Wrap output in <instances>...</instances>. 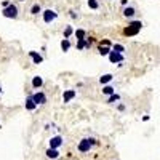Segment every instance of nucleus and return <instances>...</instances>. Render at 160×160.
<instances>
[{"label":"nucleus","mask_w":160,"mask_h":160,"mask_svg":"<svg viewBox=\"0 0 160 160\" xmlns=\"http://www.w3.org/2000/svg\"><path fill=\"white\" fill-rule=\"evenodd\" d=\"M141 27H143V23L141 21H133L128 24V27L123 31V34L128 35V37H131V35H136L139 31H141Z\"/></svg>","instance_id":"1"},{"label":"nucleus","mask_w":160,"mask_h":160,"mask_svg":"<svg viewBox=\"0 0 160 160\" xmlns=\"http://www.w3.org/2000/svg\"><path fill=\"white\" fill-rule=\"evenodd\" d=\"M94 144V139L93 138H87V139H82L79 143V150L80 152H88L91 149V146Z\"/></svg>","instance_id":"2"},{"label":"nucleus","mask_w":160,"mask_h":160,"mask_svg":"<svg viewBox=\"0 0 160 160\" xmlns=\"http://www.w3.org/2000/svg\"><path fill=\"white\" fill-rule=\"evenodd\" d=\"M3 16L5 18H11V19H14V18H18V7L16 5H10V7L3 8Z\"/></svg>","instance_id":"3"},{"label":"nucleus","mask_w":160,"mask_h":160,"mask_svg":"<svg viewBox=\"0 0 160 160\" xmlns=\"http://www.w3.org/2000/svg\"><path fill=\"white\" fill-rule=\"evenodd\" d=\"M42 14H43V21H45L46 24H50L51 21H55L56 16H58V14H56V11H53V10H45Z\"/></svg>","instance_id":"4"},{"label":"nucleus","mask_w":160,"mask_h":160,"mask_svg":"<svg viewBox=\"0 0 160 160\" xmlns=\"http://www.w3.org/2000/svg\"><path fill=\"white\" fill-rule=\"evenodd\" d=\"M109 61H111V63H123L122 53H117V51H114V50H112L111 55H109Z\"/></svg>","instance_id":"5"},{"label":"nucleus","mask_w":160,"mask_h":160,"mask_svg":"<svg viewBox=\"0 0 160 160\" xmlns=\"http://www.w3.org/2000/svg\"><path fill=\"white\" fill-rule=\"evenodd\" d=\"M32 98H34V101L37 103V104H45L46 103V96H45V93H42V91L32 94Z\"/></svg>","instance_id":"6"},{"label":"nucleus","mask_w":160,"mask_h":160,"mask_svg":"<svg viewBox=\"0 0 160 160\" xmlns=\"http://www.w3.org/2000/svg\"><path fill=\"white\" fill-rule=\"evenodd\" d=\"M61 144H63V138H61V136H55V138L50 139V147H51V149H58Z\"/></svg>","instance_id":"7"},{"label":"nucleus","mask_w":160,"mask_h":160,"mask_svg":"<svg viewBox=\"0 0 160 160\" xmlns=\"http://www.w3.org/2000/svg\"><path fill=\"white\" fill-rule=\"evenodd\" d=\"M75 94H77L75 90H66L63 93V101L64 103H69L70 99H74V98H75Z\"/></svg>","instance_id":"8"},{"label":"nucleus","mask_w":160,"mask_h":160,"mask_svg":"<svg viewBox=\"0 0 160 160\" xmlns=\"http://www.w3.org/2000/svg\"><path fill=\"white\" fill-rule=\"evenodd\" d=\"M37 106H38V104L34 101V98H32V96H29L27 99H26V109H27V111H34Z\"/></svg>","instance_id":"9"},{"label":"nucleus","mask_w":160,"mask_h":160,"mask_svg":"<svg viewBox=\"0 0 160 160\" xmlns=\"http://www.w3.org/2000/svg\"><path fill=\"white\" fill-rule=\"evenodd\" d=\"M29 55H31V58H32V61H34V64H40V63L43 61V58L38 55L37 51H29Z\"/></svg>","instance_id":"10"},{"label":"nucleus","mask_w":160,"mask_h":160,"mask_svg":"<svg viewBox=\"0 0 160 160\" xmlns=\"http://www.w3.org/2000/svg\"><path fill=\"white\" fill-rule=\"evenodd\" d=\"M136 14V10L133 7H126L125 10H123V16L125 18H133Z\"/></svg>","instance_id":"11"},{"label":"nucleus","mask_w":160,"mask_h":160,"mask_svg":"<svg viewBox=\"0 0 160 160\" xmlns=\"http://www.w3.org/2000/svg\"><path fill=\"white\" fill-rule=\"evenodd\" d=\"M43 85V79L42 77H34V79H32V87L34 88H40Z\"/></svg>","instance_id":"12"},{"label":"nucleus","mask_w":160,"mask_h":160,"mask_svg":"<svg viewBox=\"0 0 160 160\" xmlns=\"http://www.w3.org/2000/svg\"><path fill=\"white\" fill-rule=\"evenodd\" d=\"M46 157H48V159H58L59 157V152L56 149H51V147H50L48 150H46Z\"/></svg>","instance_id":"13"},{"label":"nucleus","mask_w":160,"mask_h":160,"mask_svg":"<svg viewBox=\"0 0 160 160\" xmlns=\"http://www.w3.org/2000/svg\"><path fill=\"white\" fill-rule=\"evenodd\" d=\"M112 79H114V75H112V74H104V75H103L101 79H99V82H101V83L104 85V83H109V82H111Z\"/></svg>","instance_id":"14"},{"label":"nucleus","mask_w":160,"mask_h":160,"mask_svg":"<svg viewBox=\"0 0 160 160\" xmlns=\"http://www.w3.org/2000/svg\"><path fill=\"white\" fill-rule=\"evenodd\" d=\"M111 51H112V50H111V46H99V55H101V56H106V55H111Z\"/></svg>","instance_id":"15"},{"label":"nucleus","mask_w":160,"mask_h":160,"mask_svg":"<svg viewBox=\"0 0 160 160\" xmlns=\"http://www.w3.org/2000/svg\"><path fill=\"white\" fill-rule=\"evenodd\" d=\"M103 93L107 94V96H111V94H114V93H115V88H114V87H111V85H107V87L103 88Z\"/></svg>","instance_id":"16"},{"label":"nucleus","mask_w":160,"mask_h":160,"mask_svg":"<svg viewBox=\"0 0 160 160\" xmlns=\"http://www.w3.org/2000/svg\"><path fill=\"white\" fill-rule=\"evenodd\" d=\"M61 48H63V51H67V50L70 48V42H69V38H63V42H61Z\"/></svg>","instance_id":"17"},{"label":"nucleus","mask_w":160,"mask_h":160,"mask_svg":"<svg viewBox=\"0 0 160 160\" xmlns=\"http://www.w3.org/2000/svg\"><path fill=\"white\" fill-rule=\"evenodd\" d=\"M77 48H79V50L88 48V43H87V40H85V38H80L79 42H77Z\"/></svg>","instance_id":"18"},{"label":"nucleus","mask_w":160,"mask_h":160,"mask_svg":"<svg viewBox=\"0 0 160 160\" xmlns=\"http://www.w3.org/2000/svg\"><path fill=\"white\" fill-rule=\"evenodd\" d=\"M74 34H75L77 40H80V38H85V35H87V32H85L83 29H77V31L74 32Z\"/></svg>","instance_id":"19"},{"label":"nucleus","mask_w":160,"mask_h":160,"mask_svg":"<svg viewBox=\"0 0 160 160\" xmlns=\"http://www.w3.org/2000/svg\"><path fill=\"white\" fill-rule=\"evenodd\" d=\"M31 13L34 14H38V13H42V8H40V5L38 3H35V5H32V8H31Z\"/></svg>","instance_id":"20"},{"label":"nucleus","mask_w":160,"mask_h":160,"mask_svg":"<svg viewBox=\"0 0 160 160\" xmlns=\"http://www.w3.org/2000/svg\"><path fill=\"white\" fill-rule=\"evenodd\" d=\"M72 32H74L72 27H70V26H66V29H64V38H69Z\"/></svg>","instance_id":"21"},{"label":"nucleus","mask_w":160,"mask_h":160,"mask_svg":"<svg viewBox=\"0 0 160 160\" xmlns=\"http://www.w3.org/2000/svg\"><path fill=\"white\" fill-rule=\"evenodd\" d=\"M118 99H120V96H118L117 93H114V94H111V96H109L107 103H115V101H118Z\"/></svg>","instance_id":"22"},{"label":"nucleus","mask_w":160,"mask_h":160,"mask_svg":"<svg viewBox=\"0 0 160 160\" xmlns=\"http://www.w3.org/2000/svg\"><path fill=\"white\" fill-rule=\"evenodd\" d=\"M88 7H90L91 10H96V8L99 7V5H98V2H96V0H88Z\"/></svg>","instance_id":"23"},{"label":"nucleus","mask_w":160,"mask_h":160,"mask_svg":"<svg viewBox=\"0 0 160 160\" xmlns=\"http://www.w3.org/2000/svg\"><path fill=\"white\" fill-rule=\"evenodd\" d=\"M112 50L117 51V53H123V51H125V48H123L122 45H114V46H112Z\"/></svg>","instance_id":"24"},{"label":"nucleus","mask_w":160,"mask_h":160,"mask_svg":"<svg viewBox=\"0 0 160 160\" xmlns=\"http://www.w3.org/2000/svg\"><path fill=\"white\" fill-rule=\"evenodd\" d=\"M2 5H3V8H7V7H10V2H8V0H3V2H2Z\"/></svg>","instance_id":"25"},{"label":"nucleus","mask_w":160,"mask_h":160,"mask_svg":"<svg viewBox=\"0 0 160 160\" xmlns=\"http://www.w3.org/2000/svg\"><path fill=\"white\" fill-rule=\"evenodd\" d=\"M101 45H104V46H111V42H109V40H103Z\"/></svg>","instance_id":"26"},{"label":"nucleus","mask_w":160,"mask_h":160,"mask_svg":"<svg viewBox=\"0 0 160 160\" xmlns=\"http://www.w3.org/2000/svg\"><path fill=\"white\" fill-rule=\"evenodd\" d=\"M120 3H122L123 7H126V5H128V0H122V2H120Z\"/></svg>","instance_id":"27"},{"label":"nucleus","mask_w":160,"mask_h":160,"mask_svg":"<svg viewBox=\"0 0 160 160\" xmlns=\"http://www.w3.org/2000/svg\"><path fill=\"white\" fill-rule=\"evenodd\" d=\"M18 2H26V0H18Z\"/></svg>","instance_id":"28"}]
</instances>
